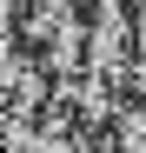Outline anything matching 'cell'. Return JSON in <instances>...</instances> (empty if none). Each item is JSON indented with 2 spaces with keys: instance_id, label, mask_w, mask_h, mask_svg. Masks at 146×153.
<instances>
[{
  "instance_id": "obj_1",
  "label": "cell",
  "mask_w": 146,
  "mask_h": 153,
  "mask_svg": "<svg viewBox=\"0 0 146 153\" xmlns=\"http://www.w3.org/2000/svg\"><path fill=\"white\" fill-rule=\"evenodd\" d=\"M73 153H119V140H113V126H86Z\"/></svg>"
},
{
  "instance_id": "obj_2",
  "label": "cell",
  "mask_w": 146,
  "mask_h": 153,
  "mask_svg": "<svg viewBox=\"0 0 146 153\" xmlns=\"http://www.w3.org/2000/svg\"><path fill=\"white\" fill-rule=\"evenodd\" d=\"M20 20H27V0H0V27L20 33Z\"/></svg>"
},
{
  "instance_id": "obj_3",
  "label": "cell",
  "mask_w": 146,
  "mask_h": 153,
  "mask_svg": "<svg viewBox=\"0 0 146 153\" xmlns=\"http://www.w3.org/2000/svg\"><path fill=\"white\" fill-rule=\"evenodd\" d=\"M80 0H27V13H73Z\"/></svg>"
}]
</instances>
